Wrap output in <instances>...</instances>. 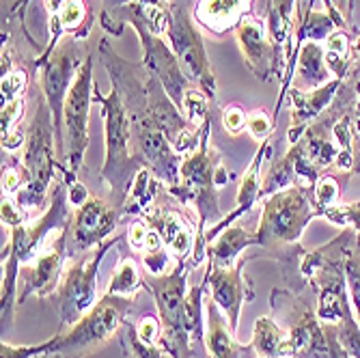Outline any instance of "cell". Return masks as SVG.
Masks as SVG:
<instances>
[{"instance_id": "6da1fadb", "label": "cell", "mask_w": 360, "mask_h": 358, "mask_svg": "<svg viewBox=\"0 0 360 358\" xmlns=\"http://www.w3.org/2000/svg\"><path fill=\"white\" fill-rule=\"evenodd\" d=\"M68 184L63 175L52 184L50 199L44 214L35 220L22 222L9 229V240L3 248V291H0V317H3V335L11 328L13 311L18 305V274L24 264L35 259L48 242L70 229L74 212L70 210Z\"/></svg>"}, {"instance_id": "7a4b0ae2", "label": "cell", "mask_w": 360, "mask_h": 358, "mask_svg": "<svg viewBox=\"0 0 360 358\" xmlns=\"http://www.w3.org/2000/svg\"><path fill=\"white\" fill-rule=\"evenodd\" d=\"M210 127L212 119L201 127L199 147L184 155L177 184L167 188L179 205L194 212L199 236L203 238L210 226L222 220L218 190L231 181V173L226 171L220 153L210 145Z\"/></svg>"}, {"instance_id": "3957f363", "label": "cell", "mask_w": 360, "mask_h": 358, "mask_svg": "<svg viewBox=\"0 0 360 358\" xmlns=\"http://www.w3.org/2000/svg\"><path fill=\"white\" fill-rule=\"evenodd\" d=\"M319 218L313 203L311 186H289L261 199V218L257 224V246L259 252H248L250 259H276L300 244V238L309 222Z\"/></svg>"}, {"instance_id": "277c9868", "label": "cell", "mask_w": 360, "mask_h": 358, "mask_svg": "<svg viewBox=\"0 0 360 358\" xmlns=\"http://www.w3.org/2000/svg\"><path fill=\"white\" fill-rule=\"evenodd\" d=\"M95 102L102 104L104 136H106V160L100 171V177L110 190L112 205L123 214L129 186H132L139 171L145 169L147 165L136 151L132 125H129V117L119 93L115 89L108 95L95 91Z\"/></svg>"}, {"instance_id": "5b68a950", "label": "cell", "mask_w": 360, "mask_h": 358, "mask_svg": "<svg viewBox=\"0 0 360 358\" xmlns=\"http://www.w3.org/2000/svg\"><path fill=\"white\" fill-rule=\"evenodd\" d=\"M123 238L121 234H115L112 238L104 240L100 246L93 250L68 259L63 270L60 285L56 289V307H58V333L68 331L78 319H82L97 302V274H100V266L104 262L106 252L117 246Z\"/></svg>"}, {"instance_id": "8992f818", "label": "cell", "mask_w": 360, "mask_h": 358, "mask_svg": "<svg viewBox=\"0 0 360 358\" xmlns=\"http://www.w3.org/2000/svg\"><path fill=\"white\" fill-rule=\"evenodd\" d=\"M136 298L102 296L82 319H78L68 331L56 333L50 339L48 354H60L65 358H84L102 350L110 339L119 337L123 321L134 307Z\"/></svg>"}, {"instance_id": "52a82bcc", "label": "cell", "mask_w": 360, "mask_h": 358, "mask_svg": "<svg viewBox=\"0 0 360 358\" xmlns=\"http://www.w3.org/2000/svg\"><path fill=\"white\" fill-rule=\"evenodd\" d=\"M194 268V264L184 262L162 276H151L145 272V289L151 294L162 321V345L173 358H196V350L184 324L188 274Z\"/></svg>"}, {"instance_id": "ba28073f", "label": "cell", "mask_w": 360, "mask_h": 358, "mask_svg": "<svg viewBox=\"0 0 360 358\" xmlns=\"http://www.w3.org/2000/svg\"><path fill=\"white\" fill-rule=\"evenodd\" d=\"M287 287L270 296L272 313L281 326H287L285 358H330L328 339L317 313Z\"/></svg>"}, {"instance_id": "9c48e42d", "label": "cell", "mask_w": 360, "mask_h": 358, "mask_svg": "<svg viewBox=\"0 0 360 358\" xmlns=\"http://www.w3.org/2000/svg\"><path fill=\"white\" fill-rule=\"evenodd\" d=\"M165 37L173 48L186 78L214 102L218 95L216 74L207 58L201 30L194 24V15L186 9L181 0H177V3L171 0L169 3V28Z\"/></svg>"}, {"instance_id": "30bf717a", "label": "cell", "mask_w": 360, "mask_h": 358, "mask_svg": "<svg viewBox=\"0 0 360 358\" xmlns=\"http://www.w3.org/2000/svg\"><path fill=\"white\" fill-rule=\"evenodd\" d=\"M141 218L162 238L177 264L190 262L199 268L207 259V244L199 240L196 218L186 210H179V203L167 188Z\"/></svg>"}, {"instance_id": "8fae6325", "label": "cell", "mask_w": 360, "mask_h": 358, "mask_svg": "<svg viewBox=\"0 0 360 358\" xmlns=\"http://www.w3.org/2000/svg\"><path fill=\"white\" fill-rule=\"evenodd\" d=\"M84 52V41L78 37H70L60 41L54 52L39 65L41 74H39V89L41 97L48 104L54 127H56V139H58V158L60 165L65 167V145H63V106H65V97H68L80 68L86 60Z\"/></svg>"}, {"instance_id": "7c38bea8", "label": "cell", "mask_w": 360, "mask_h": 358, "mask_svg": "<svg viewBox=\"0 0 360 358\" xmlns=\"http://www.w3.org/2000/svg\"><path fill=\"white\" fill-rule=\"evenodd\" d=\"M95 100V82H93V58L86 56L80 68L63 106V145H65V169L78 173L89 149V117L91 104Z\"/></svg>"}, {"instance_id": "4fadbf2b", "label": "cell", "mask_w": 360, "mask_h": 358, "mask_svg": "<svg viewBox=\"0 0 360 358\" xmlns=\"http://www.w3.org/2000/svg\"><path fill=\"white\" fill-rule=\"evenodd\" d=\"M121 218V210H117L110 199L91 194L80 207L74 210L68 229V259L84 255L100 246L104 240L112 238Z\"/></svg>"}, {"instance_id": "5bb4252c", "label": "cell", "mask_w": 360, "mask_h": 358, "mask_svg": "<svg viewBox=\"0 0 360 358\" xmlns=\"http://www.w3.org/2000/svg\"><path fill=\"white\" fill-rule=\"evenodd\" d=\"M65 264H68V229L56 234L35 259L20 268L18 305H24L30 296H54L63 279Z\"/></svg>"}, {"instance_id": "9a60e30c", "label": "cell", "mask_w": 360, "mask_h": 358, "mask_svg": "<svg viewBox=\"0 0 360 358\" xmlns=\"http://www.w3.org/2000/svg\"><path fill=\"white\" fill-rule=\"evenodd\" d=\"M250 262V255L244 252L233 268H218L210 262L205 264L210 298L218 305V309L222 311L236 335L240 331V313L244 302L255 300V285L248 279H244V270Z\"/></svg>"}, {"instance_id": "2e32d148", "label": "cell", "mask_w": 360, "mask_h": 358, "mask_svg": "<svg viewBox=\"0 0 360 358\" xmlns=\"http://www.w3.org/2000/svg\"><path fill=\"white\" fill-rule=\"evenodd\" d=\"M233 32H236V41L244 54V60L248 63L250 72L259 80H264V82L270 80V74L276 72V52L270 39L266 20H261L252 11L240 22V26Z\"/></svg>"}, {"instance_id": "e0dca14e", "label": "cell", "mask_w": 360, "mask_h": 358, "mask_svg": "<svg viewBox=\"0 0 360 358\" xmlns=\"http://www.w3.org/2000/svg\"><path fill=\"white\" fill-rule=\"evenodd\" d=\"M341 82L343 80L333 78L330 82H326L317 89H311V91L291 89V93H289L291 95V121H289V129H287L289 145H293L298 139H302V134L309 129V125L333 104Z\"/></svg>"}, {"instance_id": "ac0fdd59", "label": "cell", "mask_w": 360, "mask_h": 358, "mask_svg": "<svg viewBox=\"0 0 360 358\" xmlns=\"http://www.w3.org/2000/svg\"><path fill=\"white\" fill-rule=\"evenodd\" d=\"M272 151V145H270V139L264 141V143H259L252 160H250V165L246 169V173L242 175L240 179V188H238V203L236 207L231 210V214H226L222 216L220 222H216L214 226H210V229L205 231V242H214L216 236L226 229V226H231L240 216H244L257 201H261V190H264V179H261V167H264V160L270 155Z\"/></svg>"}, {"instance_id": "d6986e66", "label": "cell", "mask_w": 360, "mask_h": 358, "mask_svg": "<svg viewBox=\"0 0 360 358\" xmlns=\"http://www.w3.org/2000/svg\"><path fill=\"white\" fill-rule=\"evenodd\" d=\"M252 7L255 0H199L192 15L210 35L222 37L229 30H236L240 22L252 13Z\"/></svg>"}, {"instance_id": "ffe728a7", "label": "cell", "mask_w": 360, "mask_h": 358, "mask_svg": "<svg viewBox=\"0 0 360 358\" xmlns=\"http://www.w3.org/2000/svg\"><path fill=\"white\" fill-rule=\"evenodd\" d=\"M205 350L207 358H244L252 352L250 343H238V335L229 326L226 317L218 309V305L207 296L205 298Z\"/></svg>"}, {"instance_id": "44dd1931", "label": "cell", "mask_w": 360, "mask_h": 358, "mask_svg": "<svg viewBox=\"0 0 360 358\" xmlns=\"http://www.w3.org/2000/svg\"><path fill=\"white\" fill-rule=\"evenodd\" d=\"M89 20H91V13L86 9L84 0H65L60 9L50 15V44L46 52L41 54V58L37 60V65H41L54 52L58 39L65 32H68L70 37L84 39L89 35Z\"/></svg>"}, {"instance_id": "7402d4cb", "label": "cell", "mask_w": 360, "mask_h": 358, "mask_svg": "<svg viewBox=\"0 0 360 358\" xmlns=\"http://www.w3.org/2000/svg\"><path fill=\"white\" fill-rule=\"evenodd\" d=\"M257 246V231H248L240 224H231L222 229L214 242L207 244V262L218 268H233L238 259Z\"/></svg>"}, {"instance_id": "603a6c76", "label": "cell", "mask_w": 360, "mask_h": 358, "mask_svg": "<svg viewBox=\"0 0 360 358\" xmlns=\"http://www.w3.org/2000/svg\"><path fill=\"white\" fill-rule=\"evenodd\" d=\"M141 289H145V270L136 262V259L119 250L117 266L110 274L108 287L104 291V296H123V298H139Z\"/></svg>"}, {"instance_id": "cb8c5ba5", "label": "cell", "mask_w": 360, "mask_h": 358, "mask_svg": "<svg viewBox=\"0 0 360 358\" xmlns=\"http://www.w3.org/2000/svg\"><path fill=\"white\" fill-rule=\"evenodd\" d=\"M167 186L162 184L155 173L145 167L139 171V175L134 177L132 186H129V192H127V199H125V205H123V216L127 218H141L162 194Z\"/></svg>"}, {"instance_id": "d4e9b609", "label": "cell", "mask_w": 360, "mask_h": 358, "mask_svg": "<svg viewBox=\"0 0 360 358\" xmlns=\"http://www.w3.org/2000/svg\"><path fill=\"white\" fill-rule=\"evenodd\" d=\"M285 343L287 331L274 317L261 315L255 319L250 347L257 358H285Z\"/></svg>"}, {"instance_id": "484cf974", "label": "cell", "mask_w": 360, "mask_h": 358, "mask_svg": "<svg viewBox=\"0 0 360 358\" xmlns=\"http://www.w3.org/2000/svg\"><path fill=\"white\" fill-rule=\"evenodd\" d=\"M205 287H207V272L203 274L201 283L188 287L186 302H184V324H186V331L190 335L194 350H199V347L205 350V328H203V319H205L203 317V311H205L203 291H205ZM196 358H199V352H196Z\"/></svg>"}, {"instance_id": "4316f807", "label": "cell", "mask_w": 360, "mask_h": 358, "mask_svg": "<svg viewBox=\"0 0 360 358\" xmlns=\"http://www.w3.org/2000/svg\"><path fill=\"white\" fill-rule=\"evenodd\" d=\"M354 41L349 37L347 28H337L333 35L326 39L323 48H326V65L333 74V78H347L352 65L356 63L354 58Z\"/></svg>"}, {"instance_id": "83f0119b", "label": "cell", "mask_w": 360, "mask_h": 358, "mask_svg": "<svg viewBox=\"0 0 360 358\" xmlns=\"http://www.w3.org/2000/svg\"><path fill=\"white\" fill-rule=\"evenodd\" d=\"M311 194H313V203L319 212V216L323 218L326 212H330L333 207H337L341 203V181L335 173H326L323 177H319L313 186H311Z\"/></svg>"}, {"instance_id": "f1b7e54d", "label": "cell", "mask_w": 360, "mask_h": 358, "mask_svg": "<svg viewBox=\"0 0 360 358\" xmlns=\"http://www.w3.org/2000/svg\"><path fill=\"white\" fill-rule=\"evenodd\" d=\"M333 326H335V333L343 352L349 358H360V324L356 319L354 309L347 311L337 324H333Z\"/></svg>"}, {"instance_id": "f546056e", "label": "cell", "mask_w": 360, "mask_h": 358, "mask_svg": "<svg viewBox=\"0 0 360 358\" xmlns=\"http://www.w3.org/2000/svg\"><path fill=\"white\" fill-rule=\"evenodd\" d=\"M323 218L337 226H343V229L345 226L354 229L360 238V203H339L330 212H326Z\"/></svg>"}, {"instance_id": "4dcf8cb0", "label": "cell", "mask_w": 360, "mask_h": 358, "mask_svg": "<svg viewBox=\"0 0 360 358\" xmlns=\"http://www.w3.org/2000/svg\"><path fill=\"white\" fill-rule=\"evenodd\" d=\"M246 129L248 134L257 141V143H264L272 136L274 132V121L268 117V113L264 108H257V110H250L248 113V119H246Z\"/></svg>"}, {"instance_id": "1f68e13d", "label": "cell", "mask_w": 360, "mask_h": 358, "mask_svg": "<svg viewBox=\"0 0 360 358\" xmlns=\"http://www.w3.org/2000/svg\"><path fill=\"white\" fill-rule=\"evenodd\" d=\"M246 119L248 113L240 106V104H229L222 108V125L226 129V134L238 136L246 129Z\"/></svg>"}, {"instance_id": "d6a6232c", "label": "cell", "mask_w": 360, "mask_h": 358, "mask_svg": "<svg viewBox=\"0 0 360 358\" xmlns=\"http://www.w3.org/2000/svg\"><path fill=\"white\" fill-rule=\"evenodd\" d=\"M50 352V339L39 345H11V343H0V358H35Z\"/></svg>"}, {"instance_id": "836d02e7", "label": "cell", "mask_w": 360, "mask_h": 358, "mask_svg": "<svg viewBox=\"0 0 360 358\" xmlns=\"http://www.w3.org/2000/svg\"><path fill=\"white\" fill-rule=\"evenodd\" d=\"M24 184H26V173L20 162H9L7 167H3V194L13 197Z\"/></svg>"}, {"instance_id": "e575fe53", "label": "cell", "mask_w": 360, "mask_h": 358, "mask_svg": "<svg viewBox=\"0 0 360 358\" xmlns=\"http://www.w3.org/2000/svg\"><path fill=\"white\" fill-rule=\"evenodd\" d=\"M352 147H354V169L352 175H360V91L352 113Z\"/></svg>"}, {"instance_id": "d590c367", "label": "cell", "mask_w": 360, "mask_h": 358, "mask_svg": "<svg viewBox=\"0 0 360 358\" xmlns=\"http://www.w3.org/2000/svg\"><path fill=\"white\" fill-rule=\"evenodd\" d=\"M68 184V194H70V203L72 207H80L89 197H91V192L86 190V186L80 181V179H74V181H65Z\"/></svg>"}, {"instance_id": "8d00e7d4", "label": "cell", "mask_w": 360, "mask_h": 358, "mask_svg": "<svg viewBox=\"0 0 360 358\" xmlns=\"http://www.w3.org/2000/svg\"><path fill=\"white\" fill-rule=\"evenodd\" d=\"M123 0H119V7H121ZM125 3H139L145 9H169L171 0H125Z\"/></svg>"}, {"instance_id": "74e56055", "label": "cell", "mask_w": 360, "mask_h": 358, "mask_svg": "<svg viewBox=\"0 0 360 358\" xmlns=\"http://www.w3.org/2000/svg\"><path fill=\"white\" fill-rule=\"evenodd\" d=\"M354 58H356V63L360 65V37L354 41Z\"/></svg>"}, {"instance_id": "f35d334b", "label": "cell", "mask_w": 360, "mask_h": 358, "mask_svg": "<svg viewBox=\"0 0 360 358\" xmlns=\"http://www.w3.org/2000/svg\"><path fill=\"white\" fill-rule=\"evenodd\" d=\"M35 358H65L60 354H44V356H35Z\"/></svg>"}]
</instances>
